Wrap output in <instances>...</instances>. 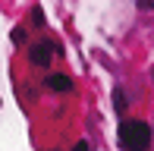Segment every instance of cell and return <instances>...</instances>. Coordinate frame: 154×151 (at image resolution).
Wrapping results in <instances>:
<instances>
[{"label": "cell", "instance_id": "6da1fadb", "mask_svg": "<svg viewBox=\"0 0 154 151\" xmlns=\"http://www.w3.org/2000/svg\"><path fill=\"white\" fill-rule=\"evenodd\" d=\"M116 142H120V151H151L154 132H151V123L148 120H123L120 129H116Z\"/></svg>", "mask_w": 154, "mask_h": 151}, {"label": "cell", "instance_id": "7a4b0ae2", "mask_svg": "<svg viewBox=\"0 0 154 151\" xmlns=\"http://www.w3.org/2000/svg\"><path fill=\"white\" fill-rule=\"evenodd\" d=\"M57 57V44H54L51 38H41V41H35V44L29 47V60H32V66H51V60Z\"/></svg>", "mask_w": 154, "mask_h": 151}, {"label": "cell", "instance_id": "3957f363", "mask_svg": "<svg viewBox=\"0 0 154 151\" xmlns=\"http://www.w3.org/2000/svg\"><path fill=\"white\" fill-rule=\"evenodd\" d=\"M44 85L51 88V91H57V94H69V91L75 88L72 79H69L66 72H47V76H44Z\"/></svg>", "mask_w": 154, "mask_h": 151}, {"label": "cell", "instance_id": "277c9868", "mask_svg": "<svg viewBox=\"0 0 154 151\" xmlns=\"http://www.w3.org/2000/svg\"><path fill=\"white\" fill-rule=\"evenodd\" d=\"M113 110H116V113H126V110H129V94H126L123 85L113 88Z\"/></svg>", "mask_w": 154, "mask_h": 151}, {"label": "cell", "instance_id": "5b68a950", "mask_svg": "<svg viewBox=\"0 0 154 151\" xmlns=\"http://www.w3.org/2000/svg\"><path fill=\"white\" fill-rule=\"evenodd\" d=\"M32 22H35V29H44V13H41L38 6L32 10Z\"/></svg>", "mask_w": 154, "mask_h": 151}, {"label": "cell", "instance_id": "8992f818", "mask_svg": "<svg viewBox=\"0 0 154 151\" xmlns=\"http://www.w3.org/2000/svg\"><path fill=\"white\" fill-rule=\"evenodd\" d=\"M72 151H94V145H91L88 139H79V142L72 145Z\"/></svg>", "mask_w": 154, "mask_h": 151}, {"label": "cell", "instance_id": "52a82bcc", "mask_svg": "<svg viewBox=\"0 0 154 151\" xmlns=\"http://www.w3.org/2000/svg\"><path fill=\"white\" fill-rule=\"evenodd\" d=\"M13 41H16V44H22V41H25V32L16 29V32H13Z\"/></svg>", "mask_w": 154, "mask_h": 151}, {"label": "cell", "instance_id": "ba28073f", "mask_svg": "<svg viewBox=\"0 0 154 151\" xmlns=\"http://www.w3.org/2000/svg\"><path fill=\"white\" fill-rule=\"evenodd\" d=\"M138 10H154V0H138Z\"/></svg>", "mask_w": 154, "mask_h": 151}, {"label": "cell", "instance_id": "9c48e42d", "mask_svg": "<svg viewBox=\"0 0 154 151\" xmlns=\"http://www.w3.org/2000/svg\"><path fill=\"white\" fill-rule=\"evenodd\" d=\"M151 82H154V72H151Z\"/></svg>", "mask_w": 154, "mask_h": 151}]
</instances>
